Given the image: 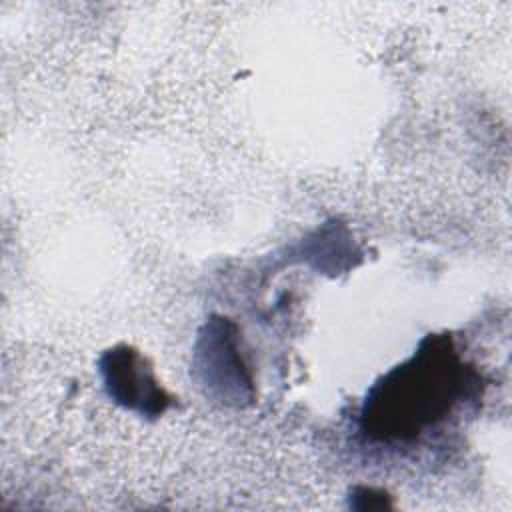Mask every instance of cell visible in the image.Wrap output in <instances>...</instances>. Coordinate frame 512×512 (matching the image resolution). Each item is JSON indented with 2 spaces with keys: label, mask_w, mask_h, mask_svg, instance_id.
I'll list each match as a JSON object with an SVG mask.
<instances>
[{
  "label": "cell",
  "mask_w": 512,
  "mask_h": 512,
  "mask_svg": "<svg viewBox=\"0 0 512 512\" xmlns=\"http://www.w3.org/2000/svg\"><path fill=\"white\" fill-rule=\"evenodd\" d=\"M470 384L448 336H428L418 352L368 394L362 424L382 440H408L438 424Z\"/></svg>",
  "instance_id": "6da1fadb"
},
{
  "label": "cell",
  "mask_w": 512,
  "mask_h": 512,
  "mask_svg": "<svg viewBox=\"0 0 512 512\" xmlns=\"http://www.w3.org/2000/svg\"><path fill=\"white\" fill-rule=\"evenodd\" d=\"M102 372L106 388L116 402L136 408L142 414H158L164 410L168 398L154 380L152 370L144 368V358L136 350L120 346L106 352Z\"/></svg>",
  "instance_id": "7a4b0ae2"
}]
</instances>
